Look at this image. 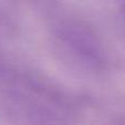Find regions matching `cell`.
Instances as JSON below:
<instances>
[{
    "instance_id": "1",
    "label": "cell",
    "mask_w": 125,
    "mask_h": 125,
    "mask_svg": "<svg viewBox=\"0 0 125 125\" xmlns=\"http://www.w3.org/2000/svg\"><path fill=\"white\" fill-rule=\"evenodd\" d=\"M64 32L71 45L76 46L81 53L90 56L97 54V46L93 42L92 36L82 28L70 26L68 29H64Z\"/></svg>"
},
{
    "instance_id": "2",
    "label": "cell",
    "mask_w": 125,
    "mask_h": 125,
    "mask_svg": "<svg viewBox=\"0 0 125 125\" xmlns=\"http://www.w3.org/2000/svg\"><path fill=\"white\" fill-rule=\"evenodd\" d=\"M123 12H124V14H125V3H124V6H123Z\"/></svg>"
}]
</instances>
